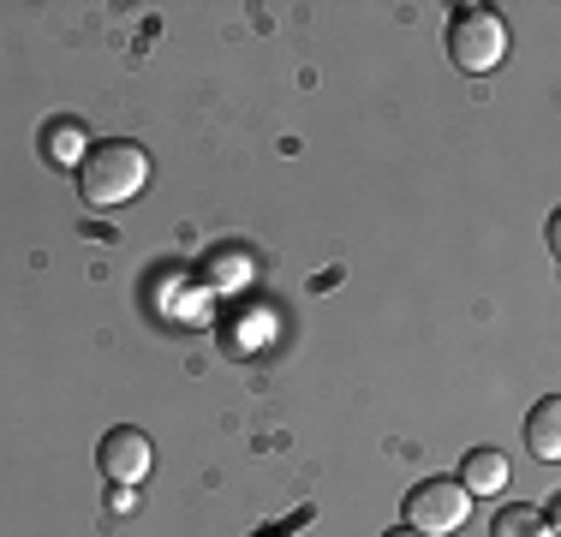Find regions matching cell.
<instances>
[{"label":"cell","mask_w":561,"mask_h":537,"mask_svg":"<svg viewBox=\"0 0 561 537\" xmlns=\"http://www.w3.org/2000/svg\"><path fill=\"white\" fill-rule=\"evenodd\" d=\"M96 466H102V478H108V483H119V490H131V483H144V478H150L156 448H150V436H144L138 424H119V430H108V436H102Z\"/></svg>","instance_id":"4"},{"label":"cell","mask_w":561,"mask_h":537,"mask_svg":"<svg viewBox=\"0 0 561 537\" xmlns=\"http://www.w3.org/2000/svg\"><path fill=\"white\" fill-rule=\"evenodd\" d=\"M490 537H556L550 514H538V507H502Z\"/></svg>","instance_id":"8"},{"label":"cell","mask_w":561,"mask_h":537,"mask_svg":"<svg viewBox=\"0 0 561 537\" xmlns=\"http://www.w3.org/2000/svg\"><path fill=\"white\" fill-rule=\"evenodd\" d=\"M400 514H407V526L419 537H454L466 519H472V495H466L454 478H424L419 490H407Z\"/></svg>","instance_id":"3"},{"label":"cell","mask_w":561,"mask_h":537,"mask_svg":"<svg viewBox=\"0 0 561 537\" xmlns=\"http://www.w3.org/2000/svg\"><path fill=\"white\" fill-rule=\"evenodd\" d=\"M526 448L538 454L543 466L561 460V400H556V395H543L538 407L526 412Z\"/></svg>","instance_id":"6"},{"label":"cell","mask_w":561,"mask_h":537,"mask_svg":"<svg viewBox=\"0 0 561 537\" xmlns=\"http://www.w3.org/2000/svg\"><path fill=\"white\" fill-rule=\"evenodd\" d=\"M144 185H150V156L131 138H108L78 161V197H84L90 209H119V204H131Z\"/></svg>","instance_id":"1"},{"label":"cell","mask_w":561,"mask_h":537,"mask_svg":"<svg viewBox=\"0 0 561 537\" xmlns=\"http://www.w3.org/2000/svg\"><path fill=\"white\" fill-rule=\"evenodd\" d=\"M382 537H419V532H412V526H394V532H382Z\"/></svg>","instance_id":"11"},{"label":"cell","mask_w":561,"mask_h":537,"mask_svg":"<svg viewBox=\"0 0 561 537\" xmlns=\"http://www.w3.org/2000/svg\"><path fill=\"white\" fill-rule=\"evenodd\" d=\"M209 281H216V287H227V293H239L251 281V263L239 258V251H216V258H209V268H204Z\"/></svg>","instance_id":"9"},{"label":"cell","mask_w":561,"mask_h":537,"mask_svg":"<svg viewBox=\"0 0 561 537\" xmlns=\"http://www.w3.org/2000/svg\"><path fill=\"white\" fill-rule=\"evenodd\" d=\"M43 156L55 161V168H72L78 173V161L90 156L84 126H78V119H48V126H43Z\"/></svg>","instance_id":"7"},{"label":"cell","mask_w":561,"mask_h":537,"mask_svg":"<svg viewBox=\"0 0 561 537\" xmlns=\"http://www.w3.org/2000/svg\"><path fill=\"white\" fill-rule=\"evenodd\" d=\"M448 60L460 66V72H496L507 60V24L496 19L490 7H460L448 19Z\"/></svg>","instance_id":"2"},{"label":"cell","mask_w":561,"mask_h":537,"mask_svg":"<svg viewBox=\"0 0 561 537\" xmlns=\"http://www.w3.org/2000/svg\"><path fill=\"white\" fill-rule=\"evenodd\" d=\"M460 483L466 495H502L507 490V454H496V448H472L460 460Z\"/></svg>","instance_id":"5"},{"label":"cell","mask_w":561,"mask_h":537,"mask_svg":"<svg viewBox=\"0 0 561 537\" xmlns=\"http://www.w3.org/2000/svg\"><path fill=\"white\" fill-rule=\"evenodd\" d=\"M108 507H114V514H131V507H138V495H131V490H119V483H114V495H108Z\"/></svg>","instance_id":"10"}]
</instances>
